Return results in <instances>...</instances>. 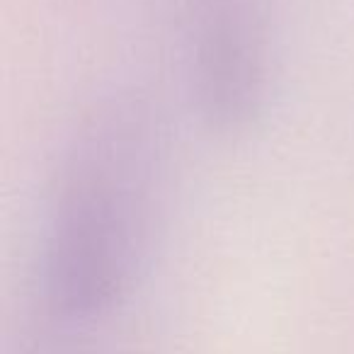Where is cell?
<instances>
[{
    "mask_svg": "<svg viewBox=\"0 0 354 354\" xmlns=\"http://www.w3.org/2000/svg\"><path fill=\"white\" fill-rule=\"evenodd\" d=\"M160 153L151 112L133 100L97 107L71 138L41 236V286L61 315L104 313L138 281L156 233Z\"/></svg>",
    "mask_w": 354,
    "mask_h": 354,
    "instance_id": "6da1fadb",
    "label": "cell"
},
{
    "mask_svg": "<svg viewBox=\"0 0 354 354\" xmlns=\"http://www.w3.org/2000/svg\"><path fill=\"white\" fill-rule=\"evenodd\" d=\"M183 17L199 114L221 136L245 133L272 88L267 0H183Z\"/></svg>",
    "mask_w": 354,
    "mask_h": 354,
    "instance_id": "7a4b0ae2",
    "label": "cell"
}]
</instances>
